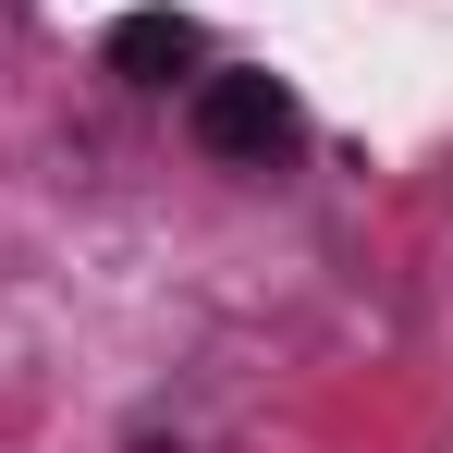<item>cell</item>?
Returning a JSON list of instances; mask_svg holds the SVG:
<instances>
[{"instance_id":"6da1fadb","label":"cell","mask_w":453,"mask_h":453,"mask_svg":"<svg viewBox=\"0 0 453 453\" xmlns=\"http://www.w3.org/2000/svg\"><path fill=\"white\" fill-rule=\"evenodd\" d=\"M184 123H196V148L233 159V172H270V159L306 135V111H295V86H282V74H196Z\"/></svg>"},{"instance_id":"7a4b0ae2","label":"cell","mask_w":453,"mask_h":453,"mask_svg":"<svg viewBox=\"0 0 453 453\" xmlns=\"http://www.w3.org/2000/svg\"><path fill=\"white\" fill-rule=\"evenodd\" d=\"M98 62H111L123 86H196L209 25H196V12H172V0H148V12H123V25L98 37Z\"/></svg>"}]
</instances>
